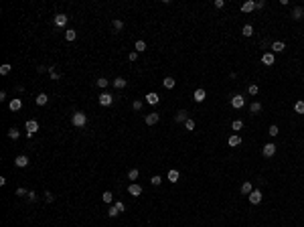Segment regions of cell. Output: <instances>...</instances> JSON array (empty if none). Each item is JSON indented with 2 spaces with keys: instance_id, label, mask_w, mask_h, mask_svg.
Masks as SVG:
<instances>
[{
  "instance_id": "7dc6e473",
  "label": "cell",
  "mask_w": 304,
  "mask_h": 227,
  "mask_svg": "<svg viewBox=\"0 0 304 227\" xmlns=\"http://www.w3.org/2000/svg\"><path fill=\"white\" fill-rule=\"evenodd\" d=\"M215 6H217V8H223L225 2H223V0H215Z\"/></svg>"
},
{
  "instance_id": "f546056e",
  "label": "cell",
  "mask_w": 304,
  "mask_h": 227,
  "mask_svg": "<svg viewBox=\"0 0 304 227\" xmlns=\"http://www.w3.org/2000/svg\"><path fill=\"white\" fill-rule=\"evenodd\" d=\"M110 85V81L106 79V77H100V79H97V87H101V89H106Z\"/></svg>"
},
{
  "instance_id": "30bf717a",
  "label": "cell",
  "mask_w": 304,
  "mask_h": 227,
  "mask_svg": "<svg viewBox=\"0 0 304 227\" xmlns=\"http://www.w3.org/2000/svg\"><path fill=\"white\" fill-rule=\"evenodd\" d=\"M112 101H114V97L110 95L108 91H104V93L100 95V104H101V106H112Z\"/></svg>"
},
{
  "instance_id": "f35d334b",
  "label": "cell",
  "mask_w": 304,
  "mask_h": 227,
  "mask_svg": "<svg viewBox=\"0 0 304 227\" xmlns=\"http://www.w3.org/2000/svg\"><path fill=\"white\" fill-rule=\"evenodd\" d=\"M150 183H152V185H154V187H156V185H160V183H162V178H160V177H158V174H154V177L150 178Z\"/></svg>"
},
{
  "instance_id": "cb8c5ba5",
  "label": "cell",
  "mask_w": 304,
  "mask_h": 227,
  "mask_svg": "<svg viewBox=\"0 0 304 227\" xmlns=\"http://www.w3.org/2000/svg\"><path fill=\"white\" fill-rule=\"evenodd\" d=\"M241 35L243 37H251L254 35V27H251V24H245V27L241 28Z\"/></svg>"
},
{
  "instance_id": "6da1fadb",
  "label": "cell",
  "mask_w": 304,
  "mask_h": 227,
  "mask_svg": "<svg viewBox=\"0 0 304 227\" xmlns=\"http://www.w3.org/2000/svg\"><path fill=\"white\" fill-rule=\"evenodd\" d=\"M71 122H73V126L81 128V126H85V124H87V116H85L83 112H75L73 116H71Z\"/></svg>"
},
{
  "instance_id": "8992f818",
  "label": "cell",
  "mask_w": 304,
  "mask_h": 227,
  "mask_svg": "<svg viewBox=\"0 0 304 227\" xmlns=\"http://www.w3.org/2000/svg\"><path fill=\"white\" fill-rule=\"evenodd\" d=\"M262 63H264V65H268V67H272L274 63H276V57H274V53H264V55H262Z\"/></svg>"
},
{
  "instance_id": "277c9868",
  "label": "cell",
  "mask_w": 304,
  "mask_h": 227,
  "mask_svg": "<svg viewBox=\"0 0 304 227\" xmlns=\"http://www.w3.org/2000/svg\"><path fill=\"white\" fill-rule=\"evenodd\" d=\"M24 128H27V134H35V132L39 130V122L37 120H27Z\"/></svg>"
},
{
  "instance_id": "7402d4cb",
  "label": "cell",
  "mask_w": 304,
  "mask_h": 227,
  "mask_svg": "<svg viewBox=\"0 0 304 227\" xmlns=\"http://www.w3.org/2000/svg\"><path fill=\"white\" fill-rule=\"evenodd\" d=\"M178 177H181V174H178V170H174V168H173V170H168V181L173 183V185L178 181Z\"/></svg>"
},
{
  "instance_id": "4fadbf2b",
  "label": "cell",
  "mask_w": 304,
  "mask_h": 227,
  "mask_svg": "<svg viewBox=\"0 0 304 227\" xmlns=\"http://www.w3.org/2000/svg\"><path fill=\"white\" fill-rule=\"evenodd\" d=\"M158 120H160V116H158L156 112H152V114L146 116V124H148V126H154V124H158Z\"/></svg>"
},
{
  "instance_id": "bcb514c9",
  "label": "cell",
  "mask_w": 304,
  "mask_h": 227,
  "mask_svg": "<svg viewBox=\"0 0 304 227\" xmlns=\"http://www.w3.org/2000/svg\"><path fill=\"white\" fill-rule=\"evenodd\" d=\"M128 59H130V61H136V59H138V53H136V51H132V53L128 55Z\"/></svg>"
},
{
  "instance_id": "f1b7e54d",
  "label": "cell",
  "mask_w": 304,
  "mask_h": 227,
  "mask_svg": "<svg viewBox=\"0 0 304 227\" xmlns=\"http://www.w3.org/2000/svg\"><path fill=\"white\" fill-rule=\"evenodd\" d=\"M65 39H67V41H75V39H77V31H73V28H69V31L65 33Z\"/></svg>"
},
{
  "instance_id": "ba28073f",
  "label": "cell",
  "mask_w": 304,
  "mask_h": 227,
  "mask_svg": "<svg viewBox=\"0 0 304 227\" xmlns=\"http://www.w3.org/2000/svg\"><path fill=\"white\" fill-rule=\"evenodd\" d=\"M8 108H10V112H18V110L23 108V101H20L18 97H12L10 104H8Z\"/></svg>"
},
{
  "instance_id": "2e32d148",
  "label": "cell",
  "mask_w": 304,
  "mask_h": 227,
  "mask_svg": "<svg viewBox=\"0 0 304 227\" xmlns=\"http://www.w3.org/2000/svg\"><path fill=\"white\" fill-rule=\"evenodd\" d=\"M254 8H255V2H254V0H247V2L241 4V12H251Z\"/></svg>"
},
{
  "instance_id": "9a60e30c",
  "label": "cell",
  "mask_w": 304,
  "mask_h": 227,
  "mask_svg": "<svg viewBox=\"0 0 304 227\" xmlns=\"http://www.w3.org/2000/svg\"><path fill=\"white\" fill-rule=\"evenodd\" d=\"M286 49V45L282 41H276V43H272V53H282V51Z\"/></svg>"
},
{
  "instance_id": "4dcf8cb0",
  "label": "cell",
  "mask_w": 304,
  "mask_h": 227,
  "mask_svg": "<svg viewBox=\"0 0 304 227\" xmlns=\"http://www.w3.org/2000/svg\"><path fill=\"white\" fill-rule=\"evenodd\" d=\"M144 49H146V43H144V41H136V53H142Z\"/></svg>"
},
{
  "instance_id": "83f0119b",
  "label": "cell",
  "mask_w": 304,
  "mask_h": 227,
  "mask_svg": "<svg viewBox=\"0 0 304 227\" xmlns=\"http://www.w3.org/2000/svg\"><path fill=\"white\" fill-rule=\"evenodd\" d=\"M10 69H12L10 63H4V65L0 67V75H8V73H10Z\"/></svg>"
},
{
  "instance_id": "5bb4252c",
  "label": "cell",
  "mask_w": 304,
  "mask_h": 227,
  "mask_svg": "<svg viewBox=\"0 0 304 227\" xmlns=\"http://www.w3.org/2000/svg\"><path fill=\"white\" fill-rule=\"evenodd\" d=\"M146 101H148V104H150V106H156L158 101H160V97H158V93L150 91V93H148V95H146Z\"/></svg>"
},
{
  "instance_id": "5b68a950",
  "label": "cell",
  "mask_w": 304,
  "mask_h": 227,
  "mask_svg": "<svg viewBox=\"0 0 304 227\" xmlns=\"http://www.w3.org/2000/svg\"><path fill=\"white\" fill-rule=\"evenodd\" d=\"M231 106H233L235 110H241L243 106H245V100H243L241 95H233L231 97Z\"/></svg>"
},
{
  "instance_id": "44dd1931",
  "label": "cell",
  "mask_w": 304,
  "mask_h": 227,
  "mask_svg": "<svg viewBox=\"0 0 304 227\" xmlns=\"http://www.w3.org/2000/svg\"><path fill=\"white\" fill-rule=\"evenodd\" d=\"M114 87L124 89V87H126V79H124V77H116V79H114Z\"/></svg>"
},
{
  "instance_id": "ee69618b",
  "label": "cell",
  "mask_w": 304,
  "mask_h": 227,
  "mask_svg": "<svg viewBox=\"0 0 304 227\" xmlns=\"http://www.w3.org/2000/svg\"><path fill=\"white\" fill-rule=\"evenodd\" d=\"M16 195H18V197H24V195H28V193L24 191L23 187H18V189H16Z\"/></svg>"
},
{
  "instance_id": "8fae6325",
  "label": "cell",
  "mask_w": 304,
  "mask_h": 227,
  "mask_svg": "<svg viewBox=\"0 0 304 227\" xmlns=\"http://www.w3.org/2000/svg\"><path fill=\"white\" fill-rule=\"evenodd\" d=\"M14 164L18 166V168H24V166H28V156H24V154H20V156H16Z\"/></svg>"
},
{
  "instance_id": "ffe728a7",
  "label": "cell",
  "mask_w": 304,
  "mask_h": 227,
  "mask_svg": "<svg viewBox=\"0 0 304 227\" xmlns=\"http://www.w3.org/2000/svg\"><path fill=\"white\" fill-rule=\"evenodd\" d=\"M35 101H37V106H45L47 101H49V95H47V93H39Z\"/></svg>"
},
{
  "instance_id": "9c48e42d",
  "label": "cell",
  "mask_w": 304,
  "mask_h": 227,
  "mask_svg": "<svg viewBox=\"0 0 304 227\" xmlns=\"http://www.w3.org/2000/svg\"><path fill=\"white\" fill-rule=\"evenodd\" d=\"M205 97H207V91H205V89H197V91L193 93V100H195L197 104H201V101H205Z\"/></svg>"
},
{
  "instance_id": "60d3db41",
  "label": "cell",
  "mask_w": 304,
  "mask_h": 227,
  "mask_svg": "<svg viewBox=\"0 0 304 227\" xmlns=\"http://www.w3.org/2000/svg\"><path fill=\"white\" fill-rule=\"evenodd\" d=\"M258 91H260V87H258V85H250V93H251V95H258Z\"/></svg>"
},
{
  "instance_id": "1f68e13d",
  "label": "cell",
  "mask_w": 304,
  "mask_h": 227,
  "mask_svg": "<svg viewBox=\"0 0 304 227\" xmlns=\"http://www.w3.org/2000/svg\"><path fill=\"white\" fill-rule=\"evenodd\" d=\"M18 130H16V128H10V130H8V138H12V140H16V138H18Z\"/></svg>"
},
{
  "instance_id": "e0dca14e",
  "label": "cell",
  "mask_w": 304,
  "mask_h": 227,
  "mask_svg": "<svg viewBox=\"0 0 304 227\" xmlns=\"http://www.w3.org/2000/svg\"><path fill=\"white\" fill-rule=\"evenodd\" d=\"M187 120H189V118H187V112H185V110L177 112V116H174V122H178V124H185Z\"/></svg>"
},
{
  "instance_id": "d6986e66",
  "label": "cell",
  "mask_w": 304,
  "mask_h": 227,
  "mask_svg": "<svg viewBox=\"0 0 304 227\" xmlns=\"http://www.w3.org/2000/svg\"><path fill=\"white\" fill-rule=\"evenodd\" d=\"M302 16H304V8H302V6H296V8H294V10H292V18L300 20Z\"/></svg>"
},
{
  "instance_id": "7bdbcfd3",
  "label": "cell",
  "mask_w": 304,
  "mask_h": 227,
  "mask_svg": "<svg viewBox=\"0 0 304 227\" xmlns=\"http://www.w3.org/2000/svg\"><path fill=\"white\" fill-rule=\"evenodd\" d=\"M132 108H134L136 112H138V110H142V101H138V100H136L134 104H132Z\"/></svg>"
},
{
  "instance_id": "7c38bea8",
  "label": "cell",
  "mask_w": 304,
  "mask_h": 227,
  "mask_svg": "<svg viewBox=\"0 0 304 227\" xmlns=\"http://www.w3.org/2000/svg\"><path fill=\"white\" fill-rule=\"evenodd\" d=\"M53 23H55V27H65V24H67V16L65 14H55Z\"/></svg>"
},
{
  "instance_id": "b9f144b4",
  "label": "cell",
  "mask_w": 304,
  "mask_h": 227,
  "mask_svg": "<svg viewBox=\"0 0 304 227\" xmlns=\"http://www.w3.org/2000/svg\"><path fill=\"white\" fill-rule=\"evenodd\" d=\"M114 207H116V209H118V213H122V211H124V209H126V205H124V203H120V201H118V203H116V205H114Z\"/></svg>"
},
{
  "instance_id": "7a4b0ae2",
  "label": "cell",
  "mask_w": 304,
  "mask_h": 227,
  "mask_svg": "<svg viewBox=\"0 0 304 227\" xmlns=\"http://www.w3.org/2000/svg\"><path fill=\"white\" fill-rule=\"evenodd\" d=\"M247 199H250V203L251 205H258V203H262V191H251L250 195H247Z\"/></svg>"
},
{
  "instance_id": "d6a6232c",
  "label": "cell",
  "mask_w": 304,
  "mask_h": 227,
  "mask_svg": "<svg viewBox=\"0 0 304 227\" xmlns=\"http://www.w3.org/2000/svg\"><path fill=\"white\" fill-rule=\"evenodd\" d=\"M101 199H104V203H112V199H114V195L110 191H106L104 195H101Z\"/></svg>"
},
{
  "instance_id": "484cf974",
  "label": "cell",
  "mask_w": 304,
  "mask_h": 227,
  "mask_svg": "<svg viewBox=\"0 0 304 227\" xmlns=\"http://www.w3.org/2000/svg\"><path fill=\"white\" fill-rule=\"evenodd\" d=\"M294 112H296V114H304V101L302 100H298L296 104H294Z\"/></svg>"
},
{
  "instance_id": "603a6c76",
  "label": "cell",
  "mask_w": 304,
  "mask_h": 227,
  "mask_svg": "<svg viewBox=\"0 0 304 227\" xmlns=\"http://www.w3.org/2000/svg\"><path fill=\"white\" fill-rule=\"evenodd\" d=\"M162 83H164V87H166V89H173L177 81H174V77H164V81H162Z\"/></svg>"
},
{
  "instance_id": "681fc988",
  "label": "cell",
  "mask_w": 304,
  "mask_h": 227,
  "mask_svg": "<svg viewBox=\"0 0 304 227\" xmlns=\"http://www.w3.org/2000/svg\"><path fill=\"white\" fill-rule=\"evenodd\" d=\"M35 199H37V195H35V193L31 191V193H28V201H35Z\"/></svg>"
},
{
  "instance_id": "8d00e7d4",
  "label": "cell",
  "mask_w": 304,
  "mask_h": 227,
  "mask_svg": "<svg viewBox=\"0 0 304 227\" xmlns=\"http://www.w3.org/2000/svg\"><path fill=\"white\" fill-rule=\"evenodd\" d=\"M185 128H187V130H189V132H191V130H195V122H193V120L189 118V120H187V122H185Z\"/></svg>"
},
{
  "instance_id": "836d02e7",
  "label": "cell",
  "mask_w": 304,
  "mask_h": 227,
  "mask_svg": "<svg viewBox=\"0 0 304 227\" xmlns=\"http://www.w3.org/2000/svg\"><path fill=\"white\" fill-rule=\"evenodd\" d=\"M138 174H140L138 168H132L130 173H128V178H130V181H136V178H138Z\"/></svg>"
},
{
  "instance_id": "3957f363",
  "label": "cell",
  "mask_w": 304,
  "mask_h": 227,
  "mask_svg": "<svg viewBox=\"0 0 304 227\" xmlns=\"http://www.w3.org/2000/svg\"><path fill=\"white\" fill-rule=\"evenodd\" d=\"M262 154L266 158H270V156H274V154H276V144H264V148H262Z\"/></svg>"
},
{
  "instance_id": "d4e9b609",
  "label": "cell",
  "mask_w": 304,
  "mask_h": 227,
  "mask_svg": "<svg viewBox=\"0 0 304 227\" xmlns=\"http://www.w3.org/2000/svg\"><path fill=\"white\" fill-rule=\"evenodd\" d=\"M250 112L251 114H260L262 112V104H260V101H254V104L250 106Z\"/></svg>"
},
{
  "instance_id": "e575fe53",
  "label": "cell",
  "mask_w": 304,
  "mask_h": 227,
  "mask_svg": "<svg viewBox=\"0 0 304 227\" xmlns=\"http://www.w3.org/2000/svg\"><path fill=\"white\" fill-rule=\"evenodd\" d=\"M278 132H280V128H278V126H274V124L268 128V134H270V136H278Z\"/></svg>"
},
{
  "instance_id": "52a82bcc",
  "label": "cell",
  "mask_w": 304,
  "mask_h": 227,
  "mask_svg": "<svg viewBox=\"0 0 304 227\" xmlns=\"http://www.w3.org/2000/svg\"><path fill=\"white\" fill-rule=\"evenodd\" d=\"M128 193H130L132 197H140V195H142V187L136 185V183H132V185L128 187Z\"/></svg>"
},
{
  "instance_id": "c3c4849f",
  "label": "cell",
  "mask_w": 304,
  "mask_h": 227,
  "mask_svg": "<svg viewBox=\"0 0 304 227\" xmlns=\"http://www.w3.org/2000/svg\"><path fill=\"white\" fill-rule=\"evenodd\" d=\"M266 6V2H264V0H260V2H255V8H264Z\"/></svg>"
},
{
  "instance_id": "d590c367",
  "label": "cell",
  "mask_w": 304,
  "mask_h": 227,
  "mask_svg": "<svg viewBox=\"0 0 304 227\" xmlns=\"http://www.w3.org/2000/svg\"><path fill=\"white\" fill-rule=\"evenodd\" d=\"M231 128H233V130H241V128H243V122H241V120H235V122L233 124H231Z\"/></svg>"
},
{
  "instance_id": "f6af8a7d",
  "label": "cell",
  "mask_w": 304,
  "mask_h": 227,
  "mask_svg": "<svg viewBox=\"0 0 304 227\" xmlns=\"http://www.w3.org/2000/svg\"><path fill=\"white\" fill-rule=\"evenodd\" d=\"M108 215H110V217H116V215H118V209H116V207H110Z\"/></svg>"
},
{
  "instance_id": "ac0fdd59",
  "label": "cell",
  "mask_w": 304,
  "mask_h": 227,
  "mask_svg": "<svg viewBox=\"0 0 304 227\" xmlns=\"http://www.w3.org/2000/svg\"><path fill=\"white\" fill-rule=\"evenodd\" d=\"M227 142H229V146H241V136H239V134H233Z\"/></svg>"
},
{
  "instance_id": "4316f807",
  "label": "cell",
  "mask_w": 304,
  "mask_h": 227,
  "mask_svg": "<svg viewBox=\"0 0 304 227\" xmlns=\"http://www.w3.org/2000/svg\"><path fill=\"white\" fill-rule=\"evenodd\" d=\"M251 191H254V187H251V183H243V185H241V193H243V195H250Z\"/></svg>"
},
{
  "instance_id": "74e56055",
  "label": "cell",
  "mask_w": 304,
  "mask_h": 227,
  "mask_svg": "<svg viewBox=\"0 0 304 227\" xmlns=\"http://www.w3.org/2000/svg\"><path fill=\"white\" fill-rule=\"evenodd\" d=\"M49 73H51V77H53V79H59V73H57V69H55L53 65H49Z\"/></svg>"
},
{
  "instance_id": "ab89813d",
  "label": "cell",
  "mask_w": 304,
  "mask_h": 227,
  "mask_svg": "<svg viewBox=\"0 0 304 227\" xmlns=\"http://www.w3.org/2000/svg\"><path fill=\"white\" fill-rule=\"evenodd\" d=\"M114 28H116V31H122V28H124V23H122V20H114Z\"/></svg>"
}]
</instances>
